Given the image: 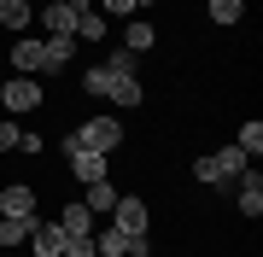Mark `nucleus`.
Here are the masks:
<instances>
[{"label": "nucleus", "instance_id": "obj_4", "mask_svg": "<svg viewBox=\"0 0 263 257\" xmlns=\"http://www.w3.org/2000/svg\"><path fill=\"white\" fill-rule=\"evenodd\" d=\"M0 105H12V111H35V105H41V82H29V76L0 82Z\"/></svg>", "mask_w": 263, "mask_h": 257}, {"label": "nucleus", "instance_id": "obj_5", "mask_svg": "<svg viewBox=\"0 0 263 257\" xmlns=\"http://www.w3.org/2000/svg\"><path fill=\"white\" fill-rule=\"evenodd\" d=\"M0 216H12V222H35V193L29 187H0Z\"/></svg>", "mask_w": 263, "mask_h": 257}, {"label": "nucleus", "instance_id": "obj_23", "mask_svg": "<svg viewBox=\"0 0 263 257\" xmlns=\"http://www.w3.org/2000/svg\"><path fill=\"white\" fill-rule=\"evenodd\" d=\"M65 257H94V234H65Z\"/></svg>", "mask_w": 263, "mask_h": 257}, {"label": "nucleus", "instance_id": "obj_8", "mask_svg": "<svg viewBox=\"0 0 263 257\" xmlns=\"http://www.w3.org/2000/svg\"><path fill=\"white\" fill-rule=\"evenodd\" d=\"M111 216H117V228H123V234H146V205H141V199H117V205H111Z\"/></svg>", "mask_w": 263, "mask_h": 257}, {"label": "nucleus", "instance_id": "obj_13", "mask_svg": "<svg viewBox=\"0 0 263 257\" xmlns=\"http://www.w3.org/2000/svg\"><path fill=\"white\" fill-rule=\"evenodd\" d=\"M88 210H94V216H105V210L117 205V193H111V181H88V199H82Z\"/></svg>", "mask_w": 263, "mask_h": 257}, {"label": "nucleus", "instance_id": "obj_14", "mask_svg": "<svg viewBox=\"0 0 263 257\" xmlns=\"http://www.w3.org/2000/svg\"><path fill=\"white\" fill-rule=\"evenodd\" d=\"M152 35H158V29H152V24H141V18H135L129 29H123V47H129V53H146V47H152Z\"/></svg>", "mask_w": 263, "mask_h": 257}, {"label": "nucleus", "instance_id": "obj_10", "mask_svg": "<svg viewBox=\"0 0 263 257\" xmlns=\"http://www.w3.org/2000/svg\"><path fill=\"white\" fill-rule=\"evenodd\" d=\"M211 164H216V175H246V170H252V158H246L240 146H222V152H211Z\"/></svg>", "mask_w": 263, "mask_h": 257}, {"label": "nucleus", "instance_id": "obj_27", "mask_svg": "<svg viewBox=\"0 0 263 257\" xmlns=\"http://www.w3.org/2000/svg\"><path fill=\"white\" fill-rule=\"evenodd\" d=\"M12 146H18V129H12V123H0V152H12Z\"/></svg>", "mask_w": 263, "mask_h": 257}, {"label": "nucleus", "instance_id": "obj_9", "mask_svg": "<svg viewBox=\"0 0 263 257\" xmlns=\"http://www.w3.org/2000/svg\"><path fill=\"white\" fill-rule=\"evenodd\" d=\"M76 181H105V152H65Z\"/></svg>", "mask_w": 263, "mask_h": 257}, {"label": "nucleus", "instance_id": "obj_20", "mask_svg": "<svg viewBox=\"0 0 263 257\" xmlns=\"http://www.w3.org/2000/svg\"><path fill=\"white\" fill-rule=\"evenodd\" d=\"M111 82H117L111 70H105V65H94V70H88V82H82V88H88V94H111Z\"/></svg>", "mask_w": 263, "mask_h": 257}, {"label": "nucleus", "instance_id": "obj_26", "mask_svg": "<svg viewBox=\"0 0 263 257\" xmlns=\"http://www.w3.org/2000/svg\"><path fill=\"white\" fill-rule=\"evenodd\" d=\"M193 175H199V181H222V175H216V164H211V152H205V158L193 164Z\"/></svg>", "mask_w": 263, "mask_h": 257}, {"label": "nucleus", "instance_id": "obj_25", "mask_svg": "<svg viewBox=\"0 0 263 257\" xmlns=\"http://www.w3.org/2000/svg\"><path fill=\"white\" fill-rule=\"evenodd\" d=\"M100 6H105V12H146L152 0H100Z\"/></svg>", "mask_w": 263, "mask_h": 257}, {"label": "nucleus", "instance_id": "obj_21", "mask_svg": "<svg viewBox=\"0 0 263 257\" xmlns=\"http://www.w3.org/2000/svg\"><path fill=\"white\" fill-rule=\"evenodd\" d=\"M76 35H88V41H100V35H105V18H100L94 6L82 12V24H76Z\"/></svg>", "mask_w": 263, "mask_h": 257}, {"label": "nucleus", "instance_id": "obj_22", "mask_svg": "<svg viewBox=\"0 0 263 257\" xmlns=\"http://www.w3.org/2000/svg\"><path fill=\"white\" fill-rule=\"evenodd\" d=\"M0 24L24 29V24H29V6H24V0H6V6H0Z\"/></svg>", "mask_w": 263, "mask_h": 257}, {"label": "nucleus", "instance_id": "obj_19", "mask_svg": "<svg viewBox=\"0 0 263 257\" xmlns=\"http://www.w3.org/2000/svg\"><path fill=\"white\" fill-rule=\"evenodd\" d=\"M29 228H35V222H12V216H0V246H18V240H29Z\"/></svg>", "mask_w": 263, "mask_h": 257}, {"label": "nucleus", "instance_id": "obj_16", "mask_svg": "<svg viewBox=\"0 0 263 257\" xmlns=\"http://www.w3.org/2000/svg\"><path fill=\"white\" fill-rule=\"evenodd\" d=\"M111 100L117 105H141V82H135V76H117L111 82Z\"/></svg>", "mask_w": 263, "mask_h": 257}, {"label": "nucleus", "instance_id": "obj_6", "mask_svg": "<svg viewBox=\"0 0 263 257\" xmlns=\"http://www.w3.org/2000/svg\"><path fill=\"white\" fill-rule=\"evenodd\" d=\"M12 58H18V76H29V70H47V41L18 35V41H12Z\"/></svg>", "mask_w": 263, "mask_h": 257}, {"label": "nucleus", "instance_id": "obj_12", "mask_svg": "<svg viewBox=\"0 0 263 257\" xmlns=\"http://www.w3.org/2000/svg\"><path fill=\"white\" fill-rule=\"evenodd\" d=\"M240 210H246V216H263V181H257V170H246V187H240Z\"/></svg>", "mask_w": 263, "mask_h": 257}, {"label": "nucleus", "instance_id": "obj_24", "mask_svg": "<svg viewBox=\"0 0 263 257\" xmlns=\"http://www.w3.org/2000/svg\"><path fill=\"white\" fill-rule=\"evenodd\" d=\"M105 70H111V76H135V53H129V47L111 53V65H105Z\"/></svg>", "mask_w": 263, "mask_h": 257}, {"label": "nucleus", "instance_id": "obj_11", "mask_svg": "<svg viewBox=\"0 0 263 257\" xmlns=\"http://www.w3.org/2000/svg\"><path fill=\"white\" fill-rule=\"evenodd\" d=\"M59 228H65V234H94V210H88V205H65Z\"/></svg>", "mask_w": 263, "mask_h": 257}, {"label": "nucleus", "instance_id": "obj_7", "mask_svg": "<svg viewBox=\"0 0 263 257\" xmlns=\"http://www.w3.org/2000/svg\"><path fill=\"white\" fill-rule=\"evenodd\" d=\"M29 246H35V257H65V228L59 222H35L29 228Z\"/></svg>", "mask_w": 263, "mask_h": 257}, {"label": "nucleus", "instance_id": "obj_18", "mask_svg": "<svg viewBox=\"0 0 263 257\" xmlns=\"http://www.w3.org/2000/svg\"><path fill=\"white\" fill-rule=\"evenodd\" d=\"M70 47H76V35H53V41H47V70H59V65H65V58H70Z\"/></svg>", "mask_w": 263, "mask_h": 257}, {"label": "nucleus", "instance_id": "obj_28", "mask_svg": "<svg viewBox=\"0 0 263 257\" xmlns=\"http://www.w3.org/2000/svg\"><path fill=\"white\" fill-rule=\"evenodd\" d=\"M0 6H6V0H0Z\"/></svg>", "mask_w": 263, "mask_h": 257}, {"label": "nucleus", "instance_id": "obj_17", "mask_svg": "<svg viewBox=\"0 0 263 257\" xmlns=\"http://www.w3.org/2000/svg\"><path fill=\"white\" fill-rule=\"evenodd\" d=\"M234 146H240V152H246V158H257V152H263V123H246Z\"/></svg>", "mask_w": 263, "mask_h": 257}, {"label": "nucleus", "instance_id": "obj_15", "mask_svg": "<svg viewBox=\"0 0 263 257\" xmlns=\"http://www.w3.org/2000/svg\"><path fill=\"white\" fill-rule=\"evenodd\" d=\"M246 0H211V24H240Z\"/></svg>", "mask_w": 263, "mask_h": 257}, {"label": "nucleus", "instance_id": "obj_3", "mask_svg": "<svg viewBox=\"0 0 263 257\" xmlns=\"http://www.w3.org/2000/svg\"><path fill=\"white\" fill-rule=\"evenodd\" d=\"M88 0H47V12H41V24L53 29V35H76V24H82Z\"/></svg>", "mask_w": 263, "mask_h": 257}, {"label": "nucleus", "instance_id": "obj_1", "mask_svg": "<svg viewBox=\"0 0 263 257\" xmlns=\"http://www.w3.org/2000/svg\"><path fill=\"white\" fill-rule=\"evenodd\" d=\"M117 141H123V129L111 123V117H94V123H82L76 134H65V152H105L111 158Z\"/></svg>", "mask_w": 263, "mask_h": 257}, {"label": "nucleus", "instance_id": "obj_2", "mask_svg": "<svg viewBox=\"0 0 263 257\" xmlns=\"http://www.w3.org/2000/svg\"><path fill=\"white\" fill-rule=\"evenodd\" d=\"M94 257H146V234H123L117 222H105L94 234Z\"/></svg>", "mask_w": 263, "mask_h": 257}]
</instances>
